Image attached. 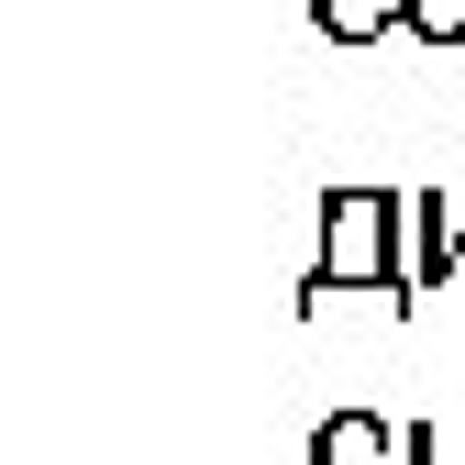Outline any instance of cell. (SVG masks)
<instances>
[{
	"mask_svg": "<svg viewBox=\"0 0 465 465\" xmlns=\"http://www.w3.org/2000/svg\"><path fill=\"white\" fill-rule=\"evenodd\" d=\"M332 300H377L388 322H411L421 311V288H411V189H322V255L300 277V311H332Z\"/></svg>",
	"mask_w": 465,
	"mask_h": 465,
	"instance_id": "obj_1",
	"label": "cell"
},
{
	"mask_svg": "<svg viewBox=\"0 0 465 465\" xmlns=\"http://www.w3.org/2000/svg\"><path fill=\"white\" fill-rule=\"evenodd\" d=\"M443 277H465V211H443V189H411V288L432 300Z\"/></svg>",
	"mask_w": 465,
	"mask_h": 465,
	"instance_id": "obj_2",
	"label": "cell"
},
{
	"mask_svg": "<svg viewBox=\"0 0 465 465\" xmlns=\"http://www.w3.org/2000/svg\"><path fill=\"white\" fill-rule=\"evenodd\" d=\"M311 465H411V432H388L377 411H332L311 432Z\"/></svg>",
	"mask_w": 465,
	"mask_h": 465,
	"instance_id": "obj_3",
	"label": "cell"
},
{
	"mask_svg": "<svg viewBox=\"0 0 465 465\" xmlns=\"http://www.w3.org/2000/svg\"><path fill=\"white\" fill-rule=\"evenodd\" d=\"M311 23H322L332 45H388V34H399V0H311Z\"/></svg>",
	"mask_w": 465,
	"mask_h": 465,
	"instance_id": "obj_4",
	"label": "cell"
},
{
	"mask_svg": "<svg viewBox=\"0 0 465 465\" xmlns=\"http://www.w3.org/2000/svg\"><path fill=\"white\" fill-rule=\"evenodd\" d=\"M399 34H421L432 55H454V78H465V0H399Z\"/></svg>",
	"mask_w": 465,
	"mask_h": 465,
	"instance_id": "obj_5",
	"label": "cell"
},
{
	"mask_svg": "<svg viewBox=\"0 0 465 465\" xmlns=\"http://www.w3.org/2000/svg\"><path fill=\"white\" fill-rule=\"evenodd\" d=\"M411 465H465V432H443V421H421V432H411Z\"/></svg>",
	"mask_w": 465,
	"mask_h": 465,
	"instance_id": "obj_6",
	"label": "cell"
}]
</instances>
